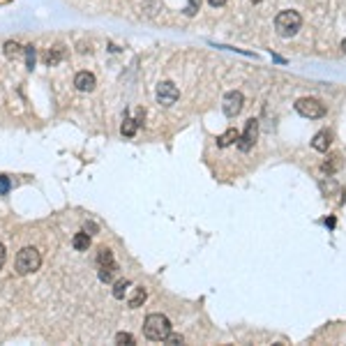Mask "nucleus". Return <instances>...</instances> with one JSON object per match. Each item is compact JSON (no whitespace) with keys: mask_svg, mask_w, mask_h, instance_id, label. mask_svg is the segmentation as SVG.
<instances>
[{"mask_svg":"<svg viewBox=\"0 0 346 346\" xmlns=\"http://www.w3.org/2000/svg\"><path fill=\"white\" fill-rule=\"evenodd\" d=\"M199 7H201V0H189L187 7H185V14L187 17H194L196 12H199Z\"/></svg>","mask_w":346,"mask_h":346,"instance_id":"22","label":"nucleus"},{"mask_svg":"<svg viewBox=\"0 0 346 346\" xmlns=\"http://www.w3.org/2000/svg\"><path fill=\"white\" fill-rule=\"evenodd\" d=\"M23 54H26V67H28V70H33V67H35V60H37L35 46H33V44L26 46V49H23Z\"/></svg>","mask_w":346,"mask_h":346,"instance_id":"19","label":"nucleus"},{"mask_svg":"<svg viewBox=\"0 0 346 346\" xmlns=\"http://www.w3.org/2000/svg\"><path fill=\"white\" fill-rule=\"evenodd\" d=\"M182 342H185V337H182V335H178V332H169V335L164 337V344H171V346L182 344Z\"/></svg>","mask_w":346,"mask_h":346,"instance_id":"20","label":"nucleus"},{"mask_svg":"<svg viewBox=\"0 0 346 346\" xmlns=\"http://www.w3.org/2000/svg\"><path fill=\"white\" fill-rule=\"evenodd\" d=\"M146 298H148V291L143 289V286H136V289H132V293H129V307L132 310H136V307H141L143 302H146Z\"/></svg>","mask_w":346,"mask_h":346,"instance_id":"11","label":"nucleus"},{"mask_svg":"<svg viewBox=\"0 0 346 346\" xmlns=\"http://www.w3.org/2000/svg\"><path fill=\"white\" fill-rule=\"evenodd\" d=\"M136 127H139V123H136L134 118H129V115H125L120 132H123V136H134V134H136Z\"/></svg>","mask_w":346,"mask_h":346,"instance_id":"16","label":"nucleus"},{"mask_svg":"<svg viewBox=\"0 0 346 346\" xmlns=\"http://www.w3.org/2000/svg\"><path fill=\"white\" fill-rule=\"evenodd\" d=\"M62 58H65V46H62V44H55L54 49H49V51H46V55H44V60H46V65H49V67L58 65Z\"/></svg>","mask_w":346,"mask_h":346,"instance_id":"10","label":"nucleus"},{"mask_svg":"<svg viewBox=\"0 0 346 346\" xmlns=\"http://www.w3.org/2000/svg\"><path fill=\"white\" fill-rule=\"evenodd\" d=\"M2 51H5V58H9V60H17L18 55L23 54V46L18 44V42H5Z\"/></svg>","mask_w":346,"mask_h":346,"instance_id":"14","label":"nucleus"},{"mask_svg":"<svg viewBox=\"0 0 346 346\" xmlns=\"http://www.w3.org/2000/svg\"><path fill=\"white\" fill-rule=\"evenodd\" d=\"M115 344H134V335H129V332H118L115 335Z\"/></svg>","mask_w":346,"mask_h":346,"instance_id":"21","label":"nucleus"},{"mask_svg":"<svg viewBox=\"0 0 346 346\" xmlns=\"http://www.w3.org/2000/svg\"><path fill=\"white\" fill-rule=\"evenodd\" d=\"M95 76L90 74V72H79L76 76H74V86H76V90H81V92H92L95 90Z\"/></svg>","mask_w":346,"mask_h":346,"instance_id":"8","label":"nucleus"},{"mask_svg":"<svg viewBox=\"0 0 346 346\" xmlns=\"http://www.w3.org/2000/svg\"><path fill=\"white\" fill-rule=\"evenodd\" d=\"M9 187H12V182H9L7 176H0V194H7Z\"/></svg>","mask_w":346,"mask_h":346,"instance_id":"23","label":"nucleus"},{"mask_svg":"<svg viewBox=\"0 0 346 346\" xmlns=\"http://www.w3.org/2000/svg\"><path fill=\"white\" fill-rule=\"evenodd\" d=\"M115 273H118V266H115V263H111V266H99V279H102V282H111V279H113L115 277Z\"/></svg>","mask_w":346,"mask_h":346,"instance_id":"15","label":"nucleus"},{"mask_svg":"<svg viewBox=\"0 0 346 346\" xmlns=\"http://www.w3.org/2000/svg\"><path fill=\"white\" fill-rule=\"evenodd\" d=\"M302 26V17L295 9H284L275 17V28L282 37H293Z\"/></svg>","mask_w":346,"mask_h":346,"instance_id":"2","label":"nucleus"},{"mask_svg":"<svg viewBox=\"0 0 346 346\" xmlns=\"http://www.w3.org/2000/svg\"><path fill=\"white\" fill-rule=\"evenodd\" d=\"M208 2H210L213 7H224V5H226V0H208Z\"/></svg>","mask_w":346,"mask_h":346,"instance_id":"26","label":"nucleus"},{"mask_svg":"<svg viewBox=\"0 0 346 346\" xmlns=\"http://www.w3.org/2000/svg\"><path fill=\"white\" fill-rule=\"evenodd\" d=\"M155 97H157V102H160L162 107H173L178 102V97H180V90L171 81H160L157 90H155Z\"/></svg>","mask_w":346,"mask_h":346,"instance_id":"5","label":"nucleus"},{"mask_svg":"<svg viewBox=\"0 0 346 346\" xmlns=\"http://www.w3.org/2000/svg\"><path fill=\"white\" fill-rule=\"evenodd\" d=\"M5 261H7V252H5V245L0 242V270H2V266H5Z\"/></svg>","mask_w":346,"mask_h":346,"instance_id":"25","label":"nucleus"},{"mask_svg":"<svg viewBox=\"0 0 346 346\" xmlns=\"http://www.w3.org/2000/svg\"><path fill=\"white\" fill-rule=\"evenodd\" d=\"M72 247L76 249V252H88V247H90V236L86 233V231L76 233V236L72 238Z\"/></svg>","mask_w":346,"mask_h":346,"instance_id":"12","label":"nucleus"},{"mask_svg":"<svg viewBox=\"0 0 346 346\" xmlns=\"http://www.w3.org/2000/svg\"><path fill=\"white\" fill-rule=\"evenodd\" d=\"M256 136H258V120L249 118L247 125H245V132L240 134V139H238V148L242 152L252 150V148H254V143H256Z\"/></svg>","mask_w":346,"mask_h":346,"instance_id":"7","label":"nucleus"},{"mask_svg":"<svg viewBox=\"0 0 346 346\" xmlns=\"http://www.w3.org/2000/svg\"><path fill=\"white\" fill-rule=\"evenodd\" d=\"M295 111H298L302 118L316 120V118H323V115H326V104L316 97H302L295 102Z\"/></svg>","mask_w":346,"mask_h":346,"instance_id":"4","label":"nucleus"},{"mask_svg":"<svg viewBox=\"0 0 346 346\" xmlns=\"http://www.w3.org/2000/svg\"><path fill=\"white\" fill-rule=\"evenodd\" d=\"M252 2H258V0H252Z\"/></svg>","mask_w":346,"mask_h":346,"instance_id":"28","label":"nucleus"},{"mask_svg":"<svg viewBox=\"0 0 346 346\" xmlns=\"http://www.w3.org/2000/svg\"><path fill=\"white\" fill-rule=\"evenodd\" d=\"M330 143H332V134L323 129V132H319L314 139H311V148H314V150H319V152H328Z\"/></svg>","mask_w":346,"mask_h":346,"instance_id":"9","label":"nucleus"},{"mask_svg":"<svg viewBox=\"0 0 346 346\" xmlns=\"http://www.w3.org/2000/svg\"><path fill=\"white\" fill-rule=\"evenodd\" d=\"M14 266H17L18 275H30V273L39 270V266H42V256H39V252H37L35 247H23L17 254Z\"/></svg>","mask_w":346,"mask_h":346,"instance_id":"3","label":"nucleus"},{"mask_svg":"<svg viewBox=\"0 0 346 346\" xmlns=\"http://www.w3.org/2000/svg\"><path fill=\"white\" fill-rule=\"evenodd\" d=\"M238 139H240L238 129H233V127H231V129H226V132H224L222 136L217 139V146H219V148H229L231 143H236Z\"/></svg>","mask_w":346,"mask_h":346,"instance_id":"13","label":"nucleus"},{"mask_svg":"<svg viewBox=\"0 0 346 346\" xmlns=\"http://www.w3.org/2000/svg\"><path fill=\"white\" fill-rule=\"evenodd\" d=\"M83 231H86L88 236H92V233H97V224H95V222H86V224H83Z\"/></svg>","mask_w":346,"mask_h":346,"instance_id":"24","label":"nucleus"},{"mask_svg":"<svg viewBox=\"0 0 346 346\" xmlns=\"http://www.w3.org/2000/svg\"><path fill=\"white\" fill-rule=\"evenodd\" d=\"M171 332V321L164 314H150L143 323V335L150 342H164V337Z\"/></svg>","mask_w":346,"mask_h":346,"instance_id":"1","label":"nucleus"},{"mask_svg":"<svg viewBox=\"0 0 346 346\" xmlns=\"http://www.w3.org/2000/svg\"><path fill=\"white\" fill-rule=\"evenodd\" d=\"M129 279H118L113 284V298H118V300H123L125 293H127V289H129Z\"/></svg>","mask_w":346,"mask_h":346,"instance_id":"18","label":"nucleus"},{"mask_svg":"<svg viewBox=\"0 0 346 346\" xmlns=\"http://www.w3.org/2000/svg\"><path fill=\"white\" fill-rule=\"evenodd\" d=\"M242 104H245V97H242V92L240 90H231L226 92V97L222 102V111L226 118H236V115L242 111Z\"/></svg>","mask_w":346,"mask_h":346,"instance_id":"6","label":"nucleus"},{"mask_svg":"<svg viewBox=\"0 0 346 346\" xmlns=\"http://www.w3.org/2000/svg\"><path fill=\"white\" fill-rule=\"evenodd\" d=\"M342 51H344V54H346V39H344V42H342Z\"/></svg>","mask_w":346,"mask_h":346,"instance_id":"27","label":"nucleus"},{"mask_svg":"<svg viewBox=\"0 0 346 346\" xmlns=\"http://www.w3.org/2000/svg\"><path fill=\"white\" fill-rule=\"evenodd\" d=\"M111 263H115L113 261V252L109 247H102L97 252V266H111Z\"/></svg>","mask_w":346,"mask_h":346,"instance_id":"17","label":"nucleus"}]
</instances>
